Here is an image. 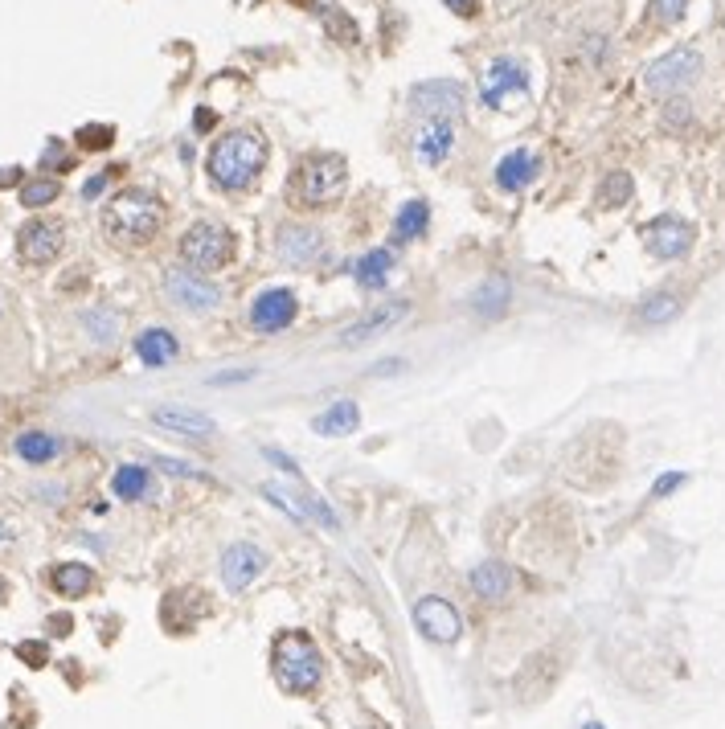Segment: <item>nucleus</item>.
<instances>
[{"label": "nucleus", "mask_w": 725, "mask_h": 729, "mask_svg": "<svg viewBox=\"0 0 725 729\" xmlns=\"http://www.w3.org/2000/svg\"><path fill=\"white\" fill-rule=\"evenodd\" d=\"M267 164V140L259 132H230L209 148V181L218 189H246Z\"/></svg>", "instance_id": "obj_2"}, {"label": "nucleus", "mask_w": 725, "mask_h": 729, "mask_svg": "<svg viewBox=\"0 0 725 729\" xmlns=\"http://www.w3.org/2000/svg\"><path fill=\"white\" fill-rule=\"evenodd\" d=\"M54 197H58V181H29V185L21 189V205H29V209L50 205Z\"/></svg>", "instance_id": "obj_31"}, {"label": "nucleus", "mask_w": 725, "mask_h": 729, "mask_svg": "<svg viewBox=\"0 0 725 729\" xmlns=\"http://www.w3.org/2000/svg\"><path fill=\"white\" fill-rule=\"evenodd\" d=\"M697 74H701V54L689 50V46H680V50L656 58L644 70V87L652 95H676V91H685L689 82H697Z\"/></svg>", "instance_id": "obj_7"}, {"label": "nucleus", "mask_w": 725, "mask_h": 729, "mask_svg": "<svg viewBox=\"0 0 725 729\" xmlns=\"http://www.w3.org/2000/svg\"><path fill=\"white\" fill-rule=\"evenodd\" d=\"M668 123L676 127V123H689V103L685 99H672L668 103Z\"/></svg>", "instance_id": "obj_37"}, {"label": "nucleus", "mask_w": 725, "mask_h": 729, "mask_svg": "<svg viewBox=\"0 0 725 729\" xmlns=\"http://www.w3.org/2000/svg\"><path fill=\"white\" fill-rule=\"evenodd\" d=\"M525 82H529L525 66H521L517 58L504 54V58H496V62L484 70V78H480V99H484L488 107H496V111H517V107L529 103Z\"/></svg>", "instance_id": "obj_5"}, {"label": "nucleus", "mask_w": 725, "mask_h": 729, "mask_svg": "<svg viewBox=\"0 0 725 729\" xmlns=\"http://www.w3.org/2000/svg\"><path fill=\"white\" fill-rule=\"evenodd\" d=\"M586 729H603V725H599V721H590V725H586Z\"/></svg>", "instance_id": "obj_42"}, {"label": "nucleus", "mask_w": 725, "mask_h": 729, "mask_svg": "<svg viewBox=\"0 0 725 729\" xmlns=\"http://www.w3.org/2000/svg\"><path fill=\"white\" fill-rule=\"evenodd\" d=\"M230 254H234L230 230L213 226V222H197L181 238V259H185L189 271H218V267L230 263Z\"/></svg>", "instance_id": "obj_6"}, {"label": "nucleus", "mask_w": 725, "mask_h": 729, "mask_svg": "<svg viewBox=\"0 0 725 729\" xmlns=\"http://www.w3.org/2000/svg\"><path fill=\"white\" fill-rule=\"evenodd\" d=\"M50 586L62 594V598H82L91 586H95V574H91V566H78V562H62V566H54V574H50Z\"/></svg>", "instance_id": "obj_23"}, {"label": "nucleus", "mask_w": 725, "mask_h": 729, "mask_svg": "<svg viewBox=\"0 0 725 729\" xmlns=\"http://www.w3.org/2000/svg\"><path fill=\"white\" fill-rule=\"evenodd\" d=\"M340 193H345V160L340 156H312L300 173H295V185H291V197L304 209L332 205Z\"/></svg>", "instance_id": "obj_4"}, {"label": "nucleus", "mask_w": 725, "mask_h": 729, "mask_svg": "<svg viewBox=\"0 0 725 729\" xmlns=\"http://www.w3.org/2000/svg\"><path fill=\"white\" fill-rule=\"evenodd\" d=\"M402 316H406V304H390V308H377V312H369L365 320H357L353 328H345V332H340V345H365V340H373L377 332L394 328V324H398Z\"/></svg>", "instance_id": "obj_20"}, {"label": "nucleus", "mask_w": 725, "mask_h": 729, "mask_svg": "<svg viewBox=\"0 0 725 729\" xmlns=\"http://www.w3.org/2000/svg\"><path fill=\"white\" fill-rule=\"evenodd\" d=\"M111 492H115L119 500H144V496L152 492L148 467H140V463H123V467L115 471V480H111Z\"/></svg>", "instance_id": "obj_24"}, {"label": "nucleus", "mask_w": 725, "mask_h": 729, "mask_svg": "<svg viewBox=\"0 0 725 729\" xmlns=\"http://www.w3.org/2000/svg\"><path fill=\"white\" fill-rule=\"evenodd\" d=\"M103 185H107V173H99L95 181H87V189H82V197H99V193H103Z\"/></svg>", "instance_id": "obj_40"}, {"label": "nucleus", "mask_w": 725, "mask_h": 729, "mask_svg": "<svg viewBox=\"0 0 725 729\" xmlns=\"http://www.w3.org/2000/svg\"><path fill=\"white\" fill-rule=\"evenodd\" d=\"M426 226H431V209H426V201H406V205L398 209L394 234H398L402 242H410V238H418Z\"/></svg>", "instance_id": "obj_27"}, {"label": "nucleus", "mask_w": 725, "mask_h": 729, "mask_svg": "<svg viewBox=\"0 0 725 729\" xmlns=\"http://www.w3.org/2000/svg\"><path fill=\"white\" fill-rule=\"evenodd\" d=\"M291 320H295V295H291L287 287L263 291L259 299H254V308H250V324L259 328V332H279V328H287Z\"/></svg>", "instance_id": "obj_13"}, {"label": "nucleus", "mask_w": 725, "mask_h": 729, "mask_svg": "<svg viewBox=\"0 0 725 729\" xmlns=\"http://www.w3.org/2000/svg\"><path fill=\"white\" fill-rule=\"evenodd\" d=\"M13 541H17V521L0 517V549H5V545H13Z\"/></svg>", "instance_id": "obj_38"}, {"label": "nucleus", "mask_w": 725, "mask_h": 729, "mask_svg": "<svg viewBox=\"0 0 725 729\" xmlns=\"http://www.w3.org/2000/svg\"><path fill=\"white\" fill-rule=\"evenodd\" d=\"M680 484H685V476H680V471H668V476H660V480H656L652 496H668V492H676Z\"/></svg>", "instance_id": "obj_36"}, {"label": "nucleus", "mask_w": 725, "mask_h": 729, "mask_svg": "<svg viewBox=\"0 0 725 729\" xmlns=\"http://www.w3.org/2000/svg\"><path fill=\"white\" fill-rule=\"evenodd\" d=\"M533 177H537V156H533L529 148L508 152V156L496 164V185H500L504 193H521V189H529Z\"/></svg>", "instance_id": "obj_18"}, {"label": "nucleus", "mask_w": 725, "mask_h": 729, "mask_svg": "<svg viewBox=\"0 0 725 729\" xmlns=\"http://www.w3.org/2000/svg\"><path fill=\"white\" fill-rule=\"evenodd\" d=\"M0 598H5V582H0Z\"/></svg>", "instance_id": "obj_43"}, {"label": "nucleus", "mask_w": 725, "mask_h": 729, "mask_svg": "<svg viewBox=\"0 0 725 729\" xmlns=\"http://www.w3.org/2000/svg\"><path fill=\"white\" fill-rule=\"evenodd\" d=\"M21 181V168H5V173H0V189L5 185H17Z\"/></svg>", "instance_id": "obj_41"}, {"label": "nucleus", "mask_w": 725, "mask_h": 729, "mask_svg": "<svg viewBox=\"0 0 725 729\" xmlns=\"http://www.w3.org/2000/svg\"><path fill=\"white\" fill-rule=\"evenodd\" d=\"M467 586H472L476 598L500 603V598H508V590H513V570L500 566V562H484V566H476L472 574H467Z\"/></svg>", "instance_id": "obj_19"}, {"label": "nucleus", "mask_w": 725, "mask_h": 729, "mask_svg": "<svg viewBox=\"0 0 725 729\" xmlns=\"http://www.w3.org/2000/svg\"><path fill=\"white\" fill-rule=\"evenodd\" d=\"M472 304H476L480 316H500L508 308V279L504 275H488L484 287L472 295Z\"/></svg>", "instance_id": "obj_26"}, {"label": "nucleus", "mask_w": 725, "mask_h": 729, "mask_svg": "<svg viewBox=\"0 0 725 729\" xmlns=\"http://www.w3.org/2000/svg\"><path fill=\"white\" fill-rule=\"evenodd\" d=\"M455 148V127L447 119H426L414 136V156L426 164H443Z\"/></svg>", "instance_id": "obj_15"}, {"label": "nucleus", "mask_w": 725, "mask_h": 729, "mask_svg": "<svg viewBox=\"0 0 725 729\" xmlns=\"http://www.w3.org/2000/svg\"><path fill=\"white\" fill-rule=\"evenodd\" d=\"M390 267H394V254H390V250H369L365 259L353 267V275H357V283H361L365 291H377V287H386Z\"/></svg>", "instance_id": "obj_25"}, {"label": "nucleus", "mask_w": 725, "mask_h": 729, "mask_svg": "<svg viewBox=\"0 0 725 729\" xmlns=\"http://www.w3.org/2000/svg\"><path fill=\"white\" fill-rule=\"evenodd\" d=\"M164 291H168V299H173L177 308H185V312H209V308L222 304V287L209 283V279L197 275V271H189V267H173V271H168V275H164Z\"/></svg>", "instance_id": "obj_8"}, {"label": "nucleus", "mask_w": 725, "mask_h": 729, "mask_svg": "<svg viewBox=\"0 0 725 729\" xmlns=\"http://www.w3.org/2000/svg\"><path fill=\"white\" fill-rule=\"evenodd\" d=\"M160 226H164V205L148 189H123L103 209V230L119 246H144L160 234Z\"/></svg>", "instance_id": "obj_1"}, {"label": "nucleus", "mask_w": 725, "mask_h": 729, "mask_svg": "<svg viewBox=\"0 0 725 729\" xmlns=\"http://www.w3.org/2000/svg\"><path fill=\"white\" fill-rule=\"evenodd\" d=\"M152 422L164 426V431H173V435H185V439H209L213 435V418L209 414L181 410V406H160L152 414Z\"/></svg>", "instance_id": "obj_17"}, {"label": "nucleus", "mask_w": 725, "mask_h": 729, "mask_svg": "<svg viewBox=\"0 0 725 729\" xmlns=\"http://www.w3.org/2000/svg\"><path fill=\"white\" fill-rule=\"evenodd\" d=\"M676 312H680V299H676V295H668V291H664V295H652L648 304L639 308V316H644L648 324H664V320H672Z\"/></svg>", "instance_id": "obj_30"}, {"label": "nucleus", "mask_w": 725, "mask_h": 729, "mask_svg": "<svg viewBox=\"0 0 725 729\" xmlns=\"http://www.w3.org/2000/svg\"><path fill=\"white\" fill-rule=\"evenodd\" d=\"M443 5H447V9H455L459 17H472V13H476V5H480V0H443Z\"/></svg>", "instance_id": "obj_39"}, {"label": "nucleus", "mask_w": 725, "mask_h": 729, "mask_svg": "<svg viewBox=\"0 0 725 729\" xmlns=\"http://www.w3.org/2000/svg\"><path fill=\"white\" fill-rule=\"evenodd\" d=\"M357 422H361V410H357V402H349V398H340V402H332L312 426H316V435H328V439H336V435H353L357 431Z\"/></svg>", "instance_id": "obj_22"}, {"label": "nucleus", "mask_w": 725, "mask_h": 729, "mask_svg": "<svg viewBox=\"0 0 725 729\" xmlns=\"http://www.w3.org/2000/svg\"><path fill=\"white\" fill-rule=\"evenodd\" d=\"M414 623H418V631L426 639H435V643H455L459 631H463L459 611L447 603V598H435V594L422 598V603L414 607Z\"/></svg>", "instance_id": "obj_11"}, {"label": "nucleus", "mask_w": 725, "mask_h": 729, "mask_svg": "<svg viewBox=\"0 0 725 729\" xmlns=\"http://www.w3.org/2000/svg\"><path fill=\"white\" fill-rule=\"evenodd\" d=\"M62 246H66V230H62V222H50V218H33L17 234V254L33 267L54 263L62 254Z\"/></svg>", "instance_id": "obj_9"}, {"label": "nucleus", "mask_w": 725, "mask_h": 729, "mask_svg": "<svg viewBox=\"0 0 725 729\" xmlns=\"http://www.w3.org/2000/svg\"><path fill=\"white\" fill-rule=\"evenodd\" d=\"M410 103L431 115V119H459L463 115V87L451 78H431V82H418V87L410 91Z\"/></svg>", "instance_id": "obj_10"}, {"label": "nucleus", "mask_w": 725, "mask_h": 729, "mask_svg": "<svg viewBox=\"0 0 725 729\" xmlns=\"http://www.w3.org/2000/svg\"><path fill=\"white\" fill-rule=\"evenodd\" d=\"M263 566H267L263 549H254V545H246V541H238V545H230V549L222 553V578H226L230 590H246L254 578L263 574Z\"/></svg>", "instance_id": "obj_14"}, {"label": "nucleus", "mask_w": 725, "mask_h": 729, "mask_svg": "<svg viewBox=\"0 0 725 729\" xmlns=\"http://www.w3.org/2000/svg\"><path fill=\"white\" fill-rule=\"evenodd\" d=\"M685 9H689V0H652V17H656L660 25L680 21V17H685Z\"/></svg>", "instance_id": "obj_33"}, {"label": "nucleus", "mask_w": 725, "mask_h": 729, "mask_svg": "<svg viewBox=\"0 0 725 729\" xmlns=\"http://www.w3.org/2000/svg\"><path fill=\"white\" fill-rule=\"evenodd\" d=\"M111 140H115V127H107V123L82 127V132H78V144H82V148H95V152H99V148H107Z\"/></svg>", "instance_id": "obj_32"}, {"label": "nucleus", "mask_w": 725, "mask_h": 729, "mask_svg": "<svg viewBox=\"0 0 725 729\" xmlns=\"http://www.w3.org/2000/svg\"><path fill=\"white\" fill-rule=\"evenodd\" d=\"M271 668H275V680L283 693H295V697H308L316 693V684L324 676V660H320V648L304 635V631H283L271 648Z\"/></svg>", "instance_id": "obj_3"}, {"label": "nucleus", "mask_w": 725, "mask_h": 729, "mask_svg": "<svg viewBox=\"0 0 725 729\" xmlns=\"http://www.w3.org/2000/svg\"><path fill=\"white\" fill-rule=\"evenodd\" d=\"M82 320H87V328L95 332V340H107V345L115 340V316H107V312H87Z\"/></svg>", "instance_id": "obj_34"}, {"label": "nucleus", "mask_w": 725, "mask_h": 729, "mask_svg": "<svg viewBox=\"0 0 725 729\" xmlns=\"http://www.w3.org/2000/svg\"><path fill=\"white\" fill-rule=\"evenodd\" d=\"M17 656L29 660V668H41V664H46V648H41V643H21Z\"/></svg>", "instance_id": "obj_35"}, {"label": "nucleus", "mask_w": 725, "mask_h": 729, "mask_svg": "<svg viewBox=\"0 0 725 729\" xmlns=\"http://www.w3.org/2000/svg\"><path fill=\"white\" fill-rule=\"evenodd\" d=\"M320 250H324V234L312 226H283L279 230V254L295 267H308Z\"/></svg>", "instance_id": "obj_16"}, {"label": "nucleus", "mask_w": 725, "mask_h": 729, "mask_svg": "<svg viewBox=\"0 0 725 729\" xmlns=\"http://www.w3.org/2000/svg\"><path fill=\"white\" fill-rule=\"evenodd\" d=\"M631 193H635L631 177H627V173H611V177L603 181V189H599V205L619 209V205H627V201H631Z\"/></svg>", "instance_id": "obj_29"}, {"label": "nucleus", "mask_w": 725, "mask_h": 729, "mask_svg": "<svg viewBox=\"0 0 725 729\" xmlns=\"http://www.w3.org/2000/svg\"><path fill=\"white\" fill-rule=\"evenodd\" d=\"M136 357H140L144 365H152V369L168 365V361L177 357V336L168 332V328H148V332H140V336H136Z\"/></svg>", "instance_id": "obj_21"}, {"label": "nucleus", "mask_w": 725, "mask_h": 729, "mask_svg": "<svg viewBox=\"0 0 725 729\" xmlns=\"http://www.w3.org/2000/svg\"><path fill=\"white\" fill-rule=\"evenodd\" d=\"M17 455L29 459V463H50V459L58 455V439L46 435V431H25V435L17 439Z\"/></svg>", "instance_id": "obj_28"}, {"label": "nucleus", "mask_w": 725, "mask_h": 729, "mask_svg": "<svg viewBox=\"0 0 725 729\" xmlns=\"http://www.w3.org/2000/svg\"><path fill=\"white\" fill-rule=\"evenodd\" d=\"M644 238H648V250L656 259H680V254H689V246H693V226L664 213V218L644 226Z\"/></svg>", "instance_id": "obj_12"}]
</instances>
